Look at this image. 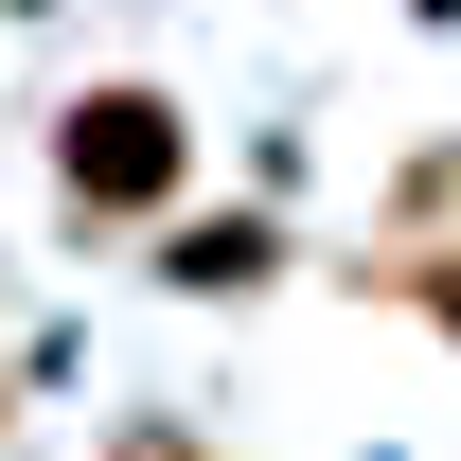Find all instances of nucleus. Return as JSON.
I'll return each instance as SVG.
<instances>
[{
  "label": "nucleus",
  "mask_w": 461,
  "mask_h": 461,
  "mask_svg": "<svg viewBox=\"0 0 461 461\" xmlns=\"http://www.w3.org/2000/svg\"><path fill=\"white\" fill-rule=\"evenodd\" d=\"M36 160H54L71 230H177V195H195V107H177L160 71H89Z\"/></svg>",
  "instance_id": "obj_1"
},
{
  "label": "nucleus",
  "mask_w": 461,
  "mask_h": 461,
  "mask_svg": "<svg viewBox=\"0 0 461 461\" xmlns=\"http://www.w3.org/2000/svg\"><path fill=\"white\" fill-rule=\"evenodd\" d=\"M285 267H302L285 213H177V230H160V285H177V302H267Z\"/></svg>",
  "instance_id": "obj_2"
},
{
  "label": "nucleus",
  "mask_w": 461,
  "mask_h": 461,
  "mask_svg": "<svg viewBox=\"0 0 461 461\" xmlns=\"http://www.w3.org/2000/svg\"><path fill=\"white\" fill-rule=\"evenodd\" d=\"M355 285L408 302L426 338H461V249H444V230H373V249H355Z\"/></svg>",
  "instance_id": "obj_3"
},
{
  "label": "nucleus",
  "mask_w": 461,
  "mask_h": 461,
  "mask_svg": "<svg viewBox=\"0 0 461 461\" xmlns=\"http://www.w3.org/2000/svg\"><path fill=\"white\" fill-rule=\"evenodd\" d=\"M461 213V142H408V177H391V230H444Z\"/></svg>",
  "instance_id": "obj_4"
},
{
  "label": "nucleus",
  "mask_w": 461,
  "mask_h": 461,
  "mask_svg": "<svg viewBox=\"0 0 461 461\" xmlns=\"http://www.w3.org/2000/svg\"><path fill=\"white\" fill-rule=\"evenodd\" d=\"M107 461H213V444H195V426H160V408H142V426H107Z\"/></svg>",
  "instance_id": "obj_5"
},
{
  "label": "nucleus",
  "mask_w": 461,
  "mask_h": 461,
  "mask_svg": "<svg viewBox=\"0 0 461 461\" xmlns=\"http://www.w3.org/2000/svg\"><path fill=\"white\" fill-rule=\"evenodd\" d=\"M0 444H18V338H0Z\"/></svg>",
  "instance_id": "obj_6"
},
{
  "label": "nucleus",
  "mask_w": 461,
  "mask_h": 461,
  "mask_svg": "<svg viewBox=\"0 0 461 461\" xmlns=\"http://www.w3.org/2000/svg\"><path fill=\"white\" fill-rule=\"evenodd\" d=\"M408 18H426V36H444V18H461V0H408Z\"/></svg>",
  "instance_id": "obj_7"
}]
</instances>
